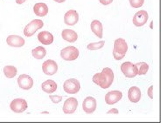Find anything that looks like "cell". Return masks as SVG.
Here are the masks:
<instances>
[{"instance_id": "obj_1", "label": "cell", "mask_w": 161, "mask_h": 123, "mask_svg": "<svg viewBox=\"0 0 161 123\" xmlns=\"http://www.w3.org/2000/svg\"><path fill=\"white\" fill-rule=\"evenodd\" d=\"M114 80V72L109 67H105L100 73H96L93 76L94 83L98 85L103 89H107L112 85Z\"/></svg>"}, {"instance_id": "obj_2", "label": "cell", "mask_w": 161, "mask_h": 123, "mask_svg": "<svg viewBox=\"0 0 161 123\" xmlns=\"http://www.w3.org/2000/svg\"><path fill=\"white\" fill-rule=\"evenodd\" d=\"M127 51H128V45H127L126 41L121 38L116 40L114 43V48H113V56L115 60H123Z\"/></svg>"}, {"instance_id": "obj_3", "label": "cell", "mask_w": 161, "mask_h": 123, "mask_svg": "<svg viewBox=\"0 0 161 123\" xmlns=\"http://www.w3.org/2000/svg\"><path fill=\"white\" fill-rule=\"evenodd\" d=\"M44 26V22L40 19H34L31 21L24 29V34L26 37H31L35 32Z\"/></svg>"}, {"instance_id": "obj_4", "label": "cell", "mask_w": 161, "mask_h": 123, "mask_svg": "<svg viewBox=\"0 0 161 123\" xmlns=\"http://www.w3.org/2000/svg\"><path fill=\"white\" fill-rule=\"evenodd\" d=\"M60 57L67 61L75 60L79 57V50L75 46H68L60 51Z\"/></svg>"}, {"instance_id": "obj_5", "label": "cell", "mask_w": 161, "mask_h": 123, "mask_svg": "<svg viewBox=\"0 0 161 123\" xmlns=\"http://www.w3.org/2000/svg\"><path fill=\"white\" fill-rule=\"evenodd\" d=\"M121 71L127 78H133L137 75V67L136 64L125 62L121 65Z\"/></svg>"}, {"instance_id": "obj_6", "label": "cell", "mask_w": 161, "mask_h": 123, "mask_svg": "<svg viewBox=\"0 0 161 123\" xmlns=\"http://www.w3.org/2000/svg\"><path fill=\"white\" fill-rule=\"evenodd\" d=\"M80 85L79 80L76 79H70L65 81L64 85H63V89L67 94H77L80 91Z\"/></svg>"}, {"instance_id": "obj_7", "label": "cell", "mask_w": 161, "mask_h": 123, "mask_svg": "<svg viewBox=\"0 0 161 123\" xmlns=\"http://www.w3.org/2000/svg\"><path fill=\"white\" fill-rule=\"evenodd\" d=\"M10 107H11L12 111L19 114V113H23V112L25 111L27 109V107H28V105H27V102L24 99L18 98V99L12 100Z\"/></svg>"}, {"instance_id": "obj_8", "label": "cell", "mask_w": 161, "mask_h": 123, "mask_svg": "<svg viewBox=\"0 0 161 123\" xmlns=\"http://www.w3.org/2000/svg\"><path fill=\"white\" fill-rule=\"evenodd\" d=\"M148 13L145 10H142L140 12H137L134 17H133L132 22L135 26H137V27H140V26H143L146 24L147 20H148Z\"/></svg>"}, {"instance_id": "obj_9", "label": "cell", "mask_w": 161, "mask_h": 123, "mask_svg": "<svg viewBox=\"0 0 161 123\" xmlns=\"http://www.w3.org/2000/svg\"><path fill=\"white\" fill-rule=\"evenodd\" d=\"M42 70L47 75H54L58 71V65L54 60H46L42 65Z\"/></svg>"}, {"instance_id": "obj_10", "label": "cell", "mask_w": 161, "mask_h": 123, "mask_svg": "<svg viewBox=\"0 0 161 123\" xmlns=\"http://www.w3.org/2000/svg\"><path fill=\"white\" fill-rule=\"evenodd\" d=\"M18 84L21 89L29 90L33 86V79L27 74H21L18 78Z\"/></svg>"}, {"instance_id": "obj_11", "label": "cell", "mask_w": 161, "mask_h": 123, "mask_svg": "<svg viewBox=\"0 0 161 123\" xmlns=\"http://www.w3.org/2000/svg\"><path fill=\"white\" fill-rule=\"evenodd\" d=\"M82 108L85 113L87 114H92L97 109V100L94 97L89 96L84 99L82 103Z\"/></svg>"}, {"instance_id": "obj_12", "label": "cell", "mask_w": 161, "mask_h": 123, "mask_svg": "<svg viewBox=\"0 0 161 123\" xmlns=\"http://www.w3.org/2000/svg\"><path fill=\"white\" fill-rule=\"evenodd\" d=\"M78 107V101L75 98H69L65 101L62 110L65 114H73L75 113Z\"/></svg>"}, {"instance_id": "obj_13", "label": "cell", "mask_w": 161, "mask_h": 123, "mask_svg": "<svg viewBox=\"0 0 161 123\" xmlns=\"http://www.w3.org/2000/svg\"><path fill=\"white\" fill-rule=\"evenodd\" d=\"M123 97V94L120 91H111L109 92L106 95H105V101L108 105H114L119 100H121Z\"/></svg>"}, {"instance_id": "obj_14", "label": "cell", "mask_w": 161, "mask_h": 123, "mask_svg": "<svg viewBox=\"0 0 161 123\" xmlns=\"http://www.w3.org/2000/svg\"><path fill=\"white\" fill-rule=\"evenodd\" d=\"M78 20H79V15L75 10H70L69 12H66L64 16V21L66 24L75 25V24H77Z\"/></svg>"}, {"instance_id": "obj_15", "label": "cell", "mask_w": 161, "mask_h": 123, "mask_svg": "<svg viewBox=\"0 0 161 123\" xmlns=\"http://www.w3.org/2000/svg\"><path fill=\"white\" fill-rule=\"evenodd\" d=\"M6 43L12 47H22L25 45V40L20 36L10 35L6 39Z\"/></svg>"}, {"instance_id": "obj_16", "label": "cell", "mask_w": 161, "mask_h": 123, "mask_svg": "<svg viewBox=\"0 0 161 123\" xmlns=\"http://www.w3.org/2000/svg\"><path fill=\"white\" fill-rule=\"evenodd\" d=\"M128 98L130 102L137 103L141 99V91L137 87H131L128 91Z\"/></svg>"}, {"instance_id": "obj_17", "label": "cell", "mask_w": 161, "mask_h": 123, "mask_svg": "<svg viewBox=\"0 0 161 123\" xmlns=\"http://www.w3.org/2000/svg\"><path fill=\"white\" fill-rule=\"evenodd\" d=\"M33 12L39 17H45L48 13V7L45 3H38L33 6Z\"/></svg>"}, {"instance_id": "obj_18", "label": "cell", "mask_w": 161, "mask_h": 123, "mask_svg": "<svg viewBox=\"0 0 161 123\" xmlns=\"http://www.w3.org/2000/svg\"><path fill=\"white\" fill-rule=\"evenodd\" d=\"M61 36H62L63 40L68 41V42H70V43L75 42L78 39V35H77L76 32L73 30H69V29L63 30L61 32Z\"/></svg>"}, {"instance_id": "obj_19", "label": "cell", "mask_w": 161, "mask_h": 123, "mask_svg": "<svg viewBox=\"0 0 161 123\" xmlns=\"http://www.w3.org/2000/svg\"><path fill=\"white\" fill-rule=\"evenodd\" d=\"M38 40L43 45H51L53 42V36L49 32L44 31L39 33Z\"/></svg>"}, {"instance_id": "obj_20", "label": "cell", "mask_w": 161, "mask_h": 123, "mask_svg": "<svg viewBox=\"0 0 161 123\" xmlns=\"http://www.w3.org/2000/svg\"><path fill=\"white\" fill-rule=\"evenodd\" d=\"M42 90L47 93V94H52L53 92L56 91L57 84L55 81H53L52 79H47L41 85Z\"/></svg>"}, {"instance_id": "obj_21", "label": "cell", "mask_w": 161, "mask_h": 123, "mask_svg": "<svg viewBox=\"0 0 161 123\" xmlns=\"http://www.w3.org/2000/svg\"><path fill=\"white\" fill-rule=\"evenodd\" d=\"M90 28H91V31L94 32V34L102 39L103 37V25L99 20H94L93 22H91L90 24Z\"/></svg>"}, {"instance_id": "obj_22", "label": "cell", "mask_w": 161, "mask_h": 123, "mask_svg": "<svg viewBox=\"0 0 161 123\" xmlns=\"http://www.w3.org/2000/svg\"><path fill=\"white\" fill-rule=\"evenodd\" d=\"M32 56L33 58H35L36 60H42L44 59L45 56L47 54V51L44 47L42 46H38V47L34 48L32 51Z\"/></svg>"}, {"instance_id": "obj_23", "label": "cell", "mask_w": 161, "mask_h": 123, "mask_svg": "<svg viewBox=\"0 0 161 123\" xmlns=\"http://www.w3.org/2000/svg\"><path fill=\"white\" fill-rule=\"evenodd\" d=\"M17 68L13 66H6L4 67V73L8 79L14 78L17 75Z\"/></svg>"}, {"instance_id": "obj_24", "label": "cell", "mask_w": 161, "mask_h": 123, "mask_svg": "<svg viewBox=\"0 0 161 123\" xmlns=\"http://www.w3.org/2000/svg\"><path fill=\"white\" fill-rule=\"evenodd\" d=\"M137 67V74L139 75H145L147 73V72L149 70V65L146 64L145 62H139V63L136 64Z\"/></svg>"}, {"instance_id": "obj_25", "label": "cell", "mask_w": 161, "mask_h": 123, "mask_svg": "<svg viewBox=\"0 0 161 123\" xmlns=\"http://www.w3.org/2000/svg\"><path fill=\"white\" fill-rule=\"evenodd\" d=\"M104 41L103 40H102L100 42H96V43H90V44L88 45V49L89 50H98V49H101V48L103 47V45H104Z\"/></svg>"}, {"instance_id": "obj_26", "label": "cell", "mask_w": 161, "mask_h": 123, "mask_svg": "<svg viewBox=\"0 0 161 123\" xmlns=\"http://www.w3.org/2000/svg\"><path fill=\"white\" fill-rule=\"evenodd\" d=\"M144 3L145 0H130V4L133 8H140Z\"/></svg>"}, {"instance_id": "obj_27", "label": "cell", "mask_w": 161, "mask_h": 123, "mask_svg": "<svg viewBox=\"0 0 161 123\" xmlns=\"http://www.w3.org/2000/svg\"><path fill=\"white\" fill-rule=\"evenodd\" d=\"M49 98L51 99V100H52L53 103H59V102H60L62 100V97L61 96L51 95Z\"/></svg>"}, {"instance_id": "obj_28", "label": "cell", "mask_w": 161, "mask_h": 123, "mask_svg": "<svg viewBox=\"0 0 161 123\" xmlns=\"http://www.w3.org/2000/svg\"><path fill=\"white\" fill-rule=\"evenodd\" d=\"M100 3L103 5H108V4H110L112 3L113 0H99Z\"/></svg>"}, {"instance_id": "obj_29", "label": "cell", "mask_w": 161, "mask_h": 123, "mask_svg": "<svg viewBox=\"0 0 161 123\" xmlns=\"http://www.w3.org/2000/svg\"><path fill=\"white\" fill-rule=\"evenodd\" d=\"M153 86H151L148 89V95L151 99H153Z\"/></svg>"}, {"instance_id": "obj_30", "label": "cell", "mask_w": 161, "mask_h": 123, "mask_svg": "<svg viewBox=\"0 0 161 123\" xmlns=\"http://www.w3.org/2000/svg\"><path fill=\"white\" fill-rule=\"evenodd\" d=\"M118 114L119 112L117 110V108H113V109H110L109 111H108V114Z\"/></svg>"}, {"instance_id": "obj_31", "label": "cell", "mask_w": 161, "mask_h": 123, "mask_svg": "<svg viewBox=\"0 0 161 123\" xmlns=\"http://www.w3.org/2000/svg\"><path fill=\"white\" fill-rule=\"evenodd\" d=\"M25 1H27V0H16V3L18 4H23V3H25Z\"/></svg>"}, {"instance_id": "obj_32", "label": "cell", "mask_w": 161, "mask_h": 123, "mask_svg": "<svg viewBox=\"0 0 161 123\" xmlns=\"http://www.w3.org/2000/svg\"><path fill=\"white\" fill-rule=\"evenodd\" d=\"M53 1H55V2H57V3H63V2H65L66 0H53Z\"/></svg>"}]
</instances>
